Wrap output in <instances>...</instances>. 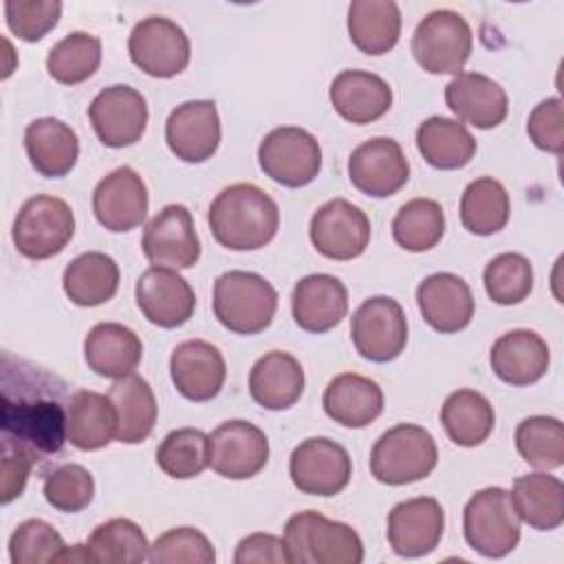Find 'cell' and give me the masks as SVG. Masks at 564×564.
Wrapping results in <instances>:
<instances>
[{"mask_svg": "<svg viewBox=\"0 0 564 564\" xmlns=\"http://www.w3.org/2000/svg\"><path fill=\"white\" fill-rule=\"evenodd\" d=\"M68 386L57 375L26 359L2 352L0 364V430L2 443L24 449L35 463H46L64 449Z\"/></svg>", "mask_w": 564, "mask_h": 564, "instance_id": "cell-1", "label": "cell"}, {"mask_svg": "<svg viewBox=\"0 0 564 564\" xmlns=\"http://www.w3.org/2000/svg\"><path fill=\"white\" fill-rule=\"evenodd\" d=\"M207 220L212 236L220 247L231 251H253L275 238L280 209L258 185L234 183L212 200Z\"/></svg>", "mask_w": 564, "mask_h": 564, "instance_id": "cell-2", "label": "cell"}, {"mask_svg": "<svg viewBox=\"0 0 564 564\" xmlns=\"http://www.w3.org/2000/svg\"><path fill=\"white\" fill-rule=\"evenodd\" d=\"M284 542L291 564H359L364 542L359 533L319 511H300L286 520Z\"/></svg>", "mask_w": 564, "mask_h": 564, "instance_id": "cell-3", "label": "cell"}, {"mask_svg": "<svg viewBox=\"0 0 564 564\" xmlns=\"http://www.w3.org/2000/svg\"><path fill=\"white\" fill-rule=\"evenodd\" d=\"M278 291L253 271H227L214 282V315L236 335H258L271 326Z\"/></svg>", "mask_w": 564, "mask_h": 564, "instance_id": "cell-4", "label": "cell"}, {"mask_svg": "<svg viewBox=\"0 0 564 564\" xmlns=\"http://www.w3.org/2000/svg\"><path fill=\"white\" fill-rule=\"evenodd\" d=\"M438 463L434 436L414 423H399L386 430L370 452L375 480L399 487L427 478Z\"/></svg>", "mask_w": 564, "mask_h": 564, "instance_id": "cell-5", "label": "cell"}, {"mask_svg": "<svg viewBox=\"0 0 564 564\" xmlns=\"http://www.w3.org/2000/svg\"><path fill=\"white\" fill-rule=\"evenodd\" d=\"M463 533L467 544L485 557H505L520 542V518L509 491L485 487L476 491L463 511Z\"/></svg>", "mask_w": 564, "mask_h": 564, "instance_id": "cell-6", "label": "cell"}, {"mask_svg": "<svg viewBox=\"0 0 564 564\" xmlns=\"http://www.w3.org/2000/svg\"><path fill=\"white\" fill-rule=\"evenodd\" d=\"M474 35L467 20L452 9L427 13L414 29L412 55L432 75H458L467 64Z\"/></svg>", "mask_w": 564, "mask_h": 564, "instance_id": "cell-7", "label": "cell"}, {"mask_svg": "<svg viewBox=\"0 0 564 564\" xmlns=\"http://www.w3.org/2000/svg\"><path fill=\"white\" fill-rule=\"evenodd\" d=\"M75 234V216L66 200L48 194L29 198L11 229L15 249L29 260H46L57 256Z\"/></svg>", "mask_w": 564, "mask_h": 564, "instance_id": "cell-8", "label": "cell"}, {"mask_svg": "<svg viewBox=\"0 0 564 564\" xmlns=\"http://www.w3.org/2000/svg\"><path fill=\"white\" fill-rule=\"evenodd\" d=\"M258 163L271 181L295 189L313 183L319 174L322 148L308 130L280 126L260 141Z\"/></svg>", "mask_w": 564, "mask_h": 564, "instance_id": "cell-9", "label": "cell"}, {"mask_svg": "<svg viewBox=\"0 0 564 564\" xmlns=\"http://www.w3.org/2000/svg\"><path fill=\"white\" fill-rule=\"evenodd\" d=\"M128 53L145 75L170 79L187 68L192 46L187 33L174 20L148 15L130 31Z\"/></svg>", "mask_w": 564, "mask_h": 564, "instance_id": "cell-10", "label": "cell"}, {"mask_svg": "<svg viewBox=\"0 0 564 564\" xmlns=\"http://www.w3.org/2000/svg\"><path fill=\"white\" fill-rule=\"evenodd\" d=\"M350 339L357 352L368 361L388 364L397 359L408 344L403 306L388 295L364 300L352 313Z\"/></svg>", "mask_w": 564, "mask_h": 564, "instance_id": "cell-11", "label": "cell"}, {"mask_svg": "<svg viewBox=\"0 0 564 564\" xmlns=\"http://www.w3.org/2000/svg\"><path fill=\"white\" fill-rule=\"evenodd\" d=\"M289 476L302 494L335 496L348 487L352 460L344 445L326 436H313L291 452Z\"/></svg>", "mask_w": 564, "mask_h": 564, "instance_id": "cell-12", "label": "cell"}, {"mask_svg": "<svg viewBox=\"0 0 564 564\" xmlns=\"http://www.w3.org/2000/svg\"><path fill=\"white\" fill-rule=\"evenodd\" d=\"M207 458L218 476L247 480L264 469L269 460V438L258 425L231 419L209 434Z\"/></svg>", "mask_w": 564, "mask_h": 564, "instance_id": "cell-13", "label": "cell"}, {"mask_svg": "<svg viewBox=\"0 0 564 564\" xmlns=\"http://www.w3.org/2000/svg\"><path fill=\"white\" fill-rule=\"evenodd\" d=\"M143 256L152 267L189 269L200 258V240L185 205H165L143 229Z\"/></svg>", "mask_w": 564, "mask_h": 564, "instance_id": "cell-14", "label": "cell"}, {"mask_svg": "<svg viewBox=\"0 0 564 564\" xmlns=\"http://www.w3.org/2000/svg\"><path fill=\"white\" fill-rule=\"evenodd\" d=\"M88 119L104 145L128 148L145 132L148 101L137 88L115 84L95 95L88 106Z\"/></svg>", "mask_w": 564, "mask_h": 564, "instance_id": "cell-15", "label": "cell"}, {"mask_svg": "<svg viewBox=\"0 0 564 564\" xmlns=\"http://www.w3.org/2000/svg\"><path fill=\"white\" fill-rule=\"evenodd\" d=\"M308 236L324 258L352 260L359 258L370 242V220L366 212L350 200L333 198L311 216Z\"/></svg>", "mask_w": 564, "mask_h": 564, "instance_id": "cell-16", "label": "cell"}, {"mask_svg": "<svg viewBox=\"0 0 564 564\" xmlns=\"http://www.w3.org/2000/svg\"><path fill=\"white\" fill-rule=\"evenodd\" d=\"M348 178L366 196H394L410 178V163L401 145L390 137H372L359 143L348 159Z\"/></svg>", "mask_w": 564, "mask_h": 564, "instance_id": "cell-17", "label": "cell"}, {"mask_svg": "<svg viewBox=\"0 0 564 564\" xmlns=\"http://www.w3.org/2000/svg\"><path fill=\"white\" fill-rule=\"evenodd\" d=\"M134 297L143 317L161 328L183 326L196 308V295L189 282L165 267L145 269L137 280Z\"/></svg>", "mask_w": 564, "mask_h": 564, "instance_id": "cell-18", "label": "cell"}, {"mask_svg": "<svg viewBox=\"0 0 564 564\" xmlns=\"http://www.w3.org/2000/svg\"><path fill=\"white\" fill-rule=\"evenodd\" d=\"M445 529V511L436 498L419 496L397 502L388 513V542L401 557L430 555Z\"/></svg>", "mask_w": 564, "mask_h": 564, "instance_id": "cell-19", "label": "cell"}, {"mask_svg": "<svg viewBox=\"0 0 564 564\" xmlns=\"http://www.w3.org/2000/svg\"><path fill=\"white\" fill-rule=\"evenodd\" d=\"M170 152L185 163L212 159L220 145V117L212 99H192L176 106L165 121Z\"/></svg>", "mask_w": 564, "mask_h": 564, "instance_id": "cell-20", "label": "cell"}, {"mask_svg": "<svg viewBox=\"0 0 564 564\" xmlns=\"http://www.w3.org/2000/svg\"><path fill=\"white\" fill-rule=\"evenodd\" d=\"M93 212L108 231H130L148 216V187L128 165L106 174L93 192Z\"/></svg>", "mask_w": 564, "mask_h": 564, "instance_id": "cell-21", "label": "cell"}, {"mask_svg": "<svg viewBox=\"0 0 564 564\" xmlns=\"http://www.w3.org/2000/svg\"><path fill=\"white\" fill-rule=\"evenodd\" d=\"M170 377L187 401H212L227 377L223 352L205 339L181 341L170 355Z\"/></svg>", "mask_w": 564, "mask_h": 564, "instance_id": "cell-22", "label": "cell"}, {"mask_svg": "<svg viewBox=\"0 0 564 564\" xmlns=\"http://www.w3.org/2000/svg\"><path fill=\"white\" fill-rule=\"evenodd\" d=\"M291 313L302 330L328 333L348 313V291L335 275L311 273L293 286Z\"/></svg>", "mask_w": 564, "mask_h": 564, "instance_id": "cell-23", "label": "cell"}, {"mask_svg": "<svg viewBox=\"0 0 564 564\" xmlns=\"http://www.w3.org/2000/svg\"><path fill=\"white\" fill-rule=\"evenodd\" d=\"M416 304L423 319L436 333H458L474 317V295L469 284L454 273H432L416 286Z\"/></svg>", "mask_w": 564, "mask_h": 564, "instance_id": "cell-24", "label": "cell"}, {"mask_svg": "<svg viewBox=\"0 0 564 564\" xmlns=\"http://www.w3.org/2000/svg\"><path fill=\"white\" fill-rule=\"evenodd\" d=\"M445 104L458 117L480 130L500 126L509 112L505 88L482 73H458L445 86Z\"/></svg>", "mask_w": 564, "mask_h": 564, "instance_id": "cell-25", "label": "cell"}, {"mask_svg": "<svg viewBox=\"0 0 564 564\" xmlns=\"http://www.w3.org/2000/svg\"><path fill=\"white\" fill-rule=\"evenodd\" d=\"M494 375L509 386H531L540 381L551 364L546 341L529 330L516 328L500 335L489 352Z\"/></svg>", "mask_w": 564, "mask_h": 564, "instance_id": "cell-26", "label": "cell"}, {"mask_svg": "<svg viewBox=\"0 0 564 564\" xmlns=\"http://www.w3.org/2000/svg\"><path fill=\"white\" fill-rule=\"evenodd\" d=\"M335 112L357 126L381 119L392 106L390 84L368 70H341L328 90Z\"/></svg>", "mask_w": 564, "mask_h": 564, "instance_id": "cell-27", "label": "cell"}, {"mask_svg": "<svg viewBox=\"0 0 564 564\" xmlns=\"http://www.w3.org/2000/svg\"><path fill=\"white\" fill-rule=\"evenodd\" d=\"M141 357L143 344L139 335L119 322H99L84 339V359L99 377L121 379L137 370Z\"/></svg>", "mask_w": 564, "mask_h": 564, "instance_id": "cell-28", "label": "cell"}, {"mask_svg": "<svg viewBox=\"0 0 564 564\" xmlns=\"http://www.w3.org/2000/svg\"><path fill=\"white\" fill-rule=\"evenodd\" d=\"M302 392L304 370L300 361L284 350L262 355L249 372V394L264 410H289L300 401Z\"/></svg>", "mask_w": 564, "mask_h": 564, "instance_id": "cell-29", "label": "cell"}, {"mask_svg": "<svg viewBox=\"0 0 564 564\" xmlns=\"http://www.w3.org/2000/svg\"><path fill=\"white\" fill-rule=\"evenodd\" d=\"M24 150L35 172L46 178H62L79 159V139L68 123L40 117L24 130Z\"/></svg>", "mask_w": 564, "mask_h": 564, "instance_id": "cell-30", "label": "cell"}, {"mask_svg": "<svg viewBox=\"0 0 564 564\" xmlns=\"http://www.w3.org/2000/svg\"><path fill=\"white\" fill-rule=\"evenodd\" d=\"M324 412L344 427H366L383 412V392L377 381L357 372L333 377L322 397Z\"/></svg>", "mask_w": 564, "mask_h": 564, "instance_id": "cell-31", "label": "cell"}, {"mask_svg": "<svg viewBox=\"0 0 564 564\" xmlns=\"http://www.w3.org/2000/svg\"><path fill=\"white\" fill-rule=\"evenodd\" d=\"M108 399L117 414L115 438L126 445L143 443L152 434L159 414L150 383L141 375L130 372L121 379H115L108 390Z\"/></svg>", "mask_w": 564, "mask_h": 564, "instance_id": "cell-32", "label": "cell"}, {"mask_svg": "<svg viewBox=\"0 0 564 564\" xmlns=\"http://www.w3.org/2000/svg\"><path fill=\"white\" fill-rule=\"evenodd\" d=\"M117 436V414L108 394L77 390L66 412V438L82 452L106 447Z\"/></svg>", "mask_w": 564, "mask_h": 564, "instance_id": "cell-33", "label": "cell"}, {"mask_svg": "<svg viewBox=\"0 0 564 564\" xmlns=\"http://www.w3.org/2000/svg\"><path fill=\"white\" fill-rule=\"evenodd\" d=\"M119 275L115 258L101 251H86L68 262L62 275V286L73 304L90 308L115 297Z\"/></svg>", "mask_w": 564, "mask_h": 564, "instance_id": "cell-34", "label": "cell"}, {"mask_svg": "<svg viewBox=\"0 0 564 564\" xmlns=\"http://www.w3.org/2000/svg\"><path fill=\"white\" fill-rule=\"evenodd\" d=\"M509 496L518 518L535 531H553L564 522V485L557 476H518Z\"/></svg>", "mask_w": 564, "mask_h": 564, "instance_id": "cell-35", "label": "cell"}, {"mask_svg": "<svg viewBox=\"0 0 564 564\" xmlns=\"http://www.w3.org/2000/svg\"><path fill=\"white\" fill-rule=\"evenodd\" d=\"M348 35L366 55L392 51L401 35V11L392 0H352L348 7Z\"/></svg>", "mask_w": 564, "mask_h": 564, "instance_id": "cell-36", "label": "cell"}, {"mask_svg": "<svg viewBox=\"0 0 564 564\" xmlns=\"http://www.w3.org/2000/svg\"><path fill=\"white\" fill-rule=\"evenodd\" d=\"M416 148L436 170H460L476 154V139L465 123L447 117H430L416 128Z\"/></svg>", "mask_w": 564, "mask_h": 564, "instance_id": "cell-37", "label": "cell"}, {"mask_svg": "<svg viewBox=\"0 0 564 564\" xmlns=\"http://www.w3.org/2000/svg\"><path fill=\"white\" fill-rule=\"evenodd\" d=\"M441 423L452 443L458 447H476L494 432L496 414L485 394L463 388L452 392L441 405Z\"/></svg>", "mask_w": 564, "mask_h": 564, "instance_id": "cell-38", "label": "cell"}, {"mask_svg": "<svg viewBox=\"0 0 564 564\" xmlns=\"http://www.w3.org/2000/svg\"><path fill=\"white\" fill-rule=\"evenodd\" d=\"M511 214L505 185L491 176L471 181L460 196V223L474 236L498 234Z\"/></svg>", "mask_w": 564, "mask_h": 564, "instance_id": "cell-39", "label": "cell"}, {"mask_svg": "<svg viewBox=\"0 0 564 564\" xmlns=\"http://www.w3.org/2000/svg\"><path fill=\"white\" fill-rule=\"evenodd\" d=\"M86 546L95 564H137L150 555L145 533L128 518H112L95 527Z\"/></svg>", "mask_w": 564, "mask_h": 564, "instance_id": "cell-40", "label": "cell"}, {"mask_svg": "<svg viewBox=\"0 0 564 564\" xmlns=\"http://www.w3.org/2000/svg\"><path fill=\"white\" fill-rule=\"evenodd\" d=\"M445 234L443 207L432 198H412L397 212L392 220V238L412 253L430 251Z\"/></svg>", "mask_w": 564, "mask_h": 564, "instance_id": "cell-41", "label": "cell"}, {"mask_svg": "<svg viewBox=\"0 0 564 564\" xmlns=\"http://www.w3.org/2000/svg\"><path fill=\"white\" fill-rule=\"evenodd\" d=\"M101 64V40L86 31L62 37L46 55L48 75L66 86H75L95 75Z\"/></svg>", "mask_w": 564, "mask_h": 564, "instance_id": "cell-42", "label": "cell"}, {"mask_svg": "<svg viewBox=\"0 0 564 564\" xmlns=\"http://www.w3.org/2000/svg\"><path fill=\"white\" fill-rule=\"evenodd\" d=\"M518 454L535 469L549 471L564 465V427L555 416H527L518 423L516 434Z\"/></svg>", "mask_w": 564, "mask_h": 564, "instance_id": "cell-43", "label": "cell"}, {"mask_svg": "<svg viewBox=\"0 0 564 564\" xmlns=\"http://www.w3.org/2000/svg\"><path fill=\"white\" fill-rule=\"evenodd\" d=\"M207 447L209 436L203 430L178 427L170 432L156 447V465L170 478H196L205 467H209Z\"/></svg>", "mask_w": 564, "mask_h": 564, "instance_id": "cell-44", "label": "cell"}, {"mask_svg": "<svg viewBox=\"0 0 564 564\" xmlns=\"http://www.w3.org/2000/svg\"><path fill=\"white\" fill-rule=\"evenodd\" d=\"M487 295L500 306H513L533 291V267L522 253H500L482 271Z\"/></svg>", "mask_w": 564, "mask_h": 564, "instance_id": "cell-45", "label": "cell"}, {"mask_svg": "<svg viewBox=\"0 0 564 564\" xmlns=\"http://www.w3.org/2000/svg\"><path fill=\"white\" fill-rule=\"evenodd\" d=\"M64 549L66 544L57 529L40 518L20 522L9 538V560L13 564L57 562Z\"/></svg>", "mask_w": 564, "mask_h": 564, "instance_id": "cell-46", "label": "cell"}, {"mask_svg": "<svg viewBox=\"0 0 564 564\" xmlns=\"http://www.w3.org/2000/svg\"><path fill=\"white\" fill-rule=\"evenodd\" d=\"M42 491L53 509L64 513H77L93 502L95 480L86 467L77 463H66L46 474Z\"/></svg>", "mask_w": 564, "mask_h": 564, "instance_id": "cell-47", "label": "cell"}, {"mask_svg": "<svg viewBox=\"0 0 564 564\" xmlns=\"http://www.w3.org/2000/svg\"><path fill=\"white\" fill-rule=\"evenodd\" d=\"M148 560L152 564H214L216 551L198 529L176 527L150 544Z\"/></svg>", "mask_w": 564, "mask_h": 564, "instance_id": "cell-48", "label": "cell"}, {"mask_svg": "<svg viewBox=\"0 0 564 564\" xmlns=\"http://www.w3.org/2000/svg\"><path fill=\"white\" fill-rule=\"evenodd\" d=\"M62 15L57 0H7L4 20L9 31L24 42H40L53 31Z\"/></svg>", "mask_w": 564, "mask_h": 564, "instance_id": "cell-49", "label": "cell"}, {"mask_svg": "<svg viewBox=\"0 0 564 564\" xmlns=\"http://www.w3.org/2000/svg\"><path fill=\"white\" fill-rule=\"evenodd\" d=\"M527 134L535 143V148L551 152V154H562L564 150V110H562V99L551 97L540 101L527 121Z\"/></svg>", "mask_w": 564, "mask_h": 564, "instance_id": "cell-50", "label": "cell"}, {"mask_svg": "<svg viewBox=\"0 0 564 564\" xmlns=\"http://www.w3.org/2000/svg\"><path fill=\"white\" fill-rule=\"evenodd\" d=\"M236 564H291L284 538L273 533H251L242 538L234 553Z\"/></svg>", "mask_w": 564, "mask_h": 564, "instance_id": "cell-51", "label": "cell"}, {"mask_svg": "<svg viewBox=\"0 0 564 564\" xmlns=\"http://www.w3.org/2000/svg\"><path fill=\"white\" fill-rule=\"evenodd\" d=\"M35 460L20 447L2 443V505L18 498L31 476Z\"/></svg>", "mask_w": 564, "mask_h": 564, "instance_id": "cell-52", "label": "cell"}]
</instances>
